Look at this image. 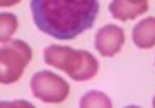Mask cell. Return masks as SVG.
I'll return each instance as SVG.
<instances>
[{"label": "cell", "instance_id": "cell-1", "mask_svg": "<svg viewBox=\"0 0 155 108\" xmlns=\"http://www.w3.org/2000/svg\"><path fill=\"white\" fill-rule=\"evenodd\" d=\"M33 23L60 41L74 39L94 25L99 0H30Z\"/></svg>", "mask_w": 155, "mask_h": 108}, {"label": "cell", "instance_id": "cell-2", "mask_svg": "<svg viewBox=\"0 0 155 108\" xmlns=\"http://www.w3.org/2000/svg\"><path fill=\"white\" fill-rule=\"evenodd\" d=\"M43 59L51 67L64 70L76 82L93 79L99 70L97 59L91 53L84 49H73L69 46L50 44L43 51Z\"/></svg>", "mask_w": 155, "mask_h": 108}, {"label": "cell", "instance_id": "cell-3", "mask_svg": "<svg viewBox=\"0 0 155 108\" xmlns=\"http://www.w3.org/2000/svg\"><path fill=\"white\" fill-rule=\"evenodd\" d=\"M33 57L30 44L23 39H10L0 48V84L8 85L20 80Z\"/></svg>", "mask_w": 155, "mask_h": 108}, {"label": "cell", "instance_id": "cell-4", "mask_svg": "<svg viewBox=\"0 0 155 108\" xmlns=\"http://www.w3.org/2000/svg\"><path fill=\"white\" fill-rule=\"evenodd\" d=\"M31 94L45 103H61L69 95V84L50 70H38L30 80Z\"/></svg>", "mask_w": 155, "mask_h": 108}, {"label": "cell", "instance_id": "cell-5", "mask_svg": "<svg viewBox=\"0 0 155 108\" xmlns=\"http://www.w3.org/2000/svg\"><path fill=\"white\" fill-rule=\"evenodd\" d=\"M125 41L124 29L117 25H104L97 29L94 36V46L101 56L104 57H112L122 49Z\"/></svg>", "mask_w": 155, "mask_h": 108}, {"label": "cell", "instance_id": "cell-6", "mask_svg": "<svg viewBox=\"0 0 155 108\" xmlns=\"http://www.w3.org/2000/svg\"><path fill=\"white\" fill-rule=\"evenodd\" d=\"M132 41L140 49L155 46V17H147L135 25L132 29Z\"/></svg>", "mask_w": 155, "mask_h": 108}, {"label": "cell", "instance_id": "cell-7", "mask_svg": "<svg viewBox=\"0 0 155 108\" xmlns=\"http://www.w3.org/2000/svg\"><path fill=\"white\" fill-rule=\"evenodd\" d=\"M149 10V3H130L125 0H112L109 3V12L116 20L129 21L143 15Z\"/></svg>", "mask_w": 155, "mask_h": 108}, {"label": "cell", "instance_id": "cell-8", "mask_svg": "<svg viewBox=\"0 0 155 108\" xmlns=\"http://www.w3.org/2000/svg\"><path fill=\"white\" fill-rule=\"evenodd\" d=\"M79 108H112V102L104 92L89 90L81 97Z\"/></svg>", "mask_w": 155, "mask_h": 108}, {"label": "cell", "instance_id": "cell-9", "mask_svg": "<svg viewBox=\"0 0 155 108\" xmlns=\"http://www.w3.org/2000/svg\"><path fill=\"white\" fill-rule=\"evenodd\" d=\"M18 28V18L15 13L3 12L0 13V43H7L12 39Z\"/></svg>", "mask_w": 155, "mask_h": 108}, {"label": "cell", "instance_id": "cell-10", "mask_svg": "<svg viewBox=\"0 0 155 108\" xmlns=\"http://www.w3.org/2000/svg\"><path fill=\"white\" fill-rule=\"evenodd\" d=\"M15 103L18 105V108H35V105L27 102V100H15Z\"/></svg>", "mask_w": 155, "mask_h": 108}, {"label": "cell", "instance_id": "cell-11", "mask_svg": "<svg viewBox=\"0 0 155 108\" xmlns=\"http://www.w3.org/2000/svg\"><path fill=\"white\" fill-rule=\"evenodd\" d=\"M0 108H18V105L15 103V100H13V102H7V100H3V102H0Z\"/></svg>", "mask_w": 155, "mask_h": 108}, {"label": "cell", "instance_id": "cell-12", "mask_svg": "<svg viewBox=\"0 0 155 108\" xmlns=\"http://www.w3.org/2000/svg\"><path fill=\"white\" fill-rule=\"evenodd\" d=\"M20 2L21 0H0V7H12V5H17Z\"/></svg>", "mask_w": 155, "mask_h": 108}, {"label": "cell", "instance_id": "cell-13", "mask_svg": "<svg viewBox=\"0 0 155 108\" xmlns=\"http://www.w3.org/2000/svg\"><path fill=\"white\" fill-rule=\"evenodd\" d=\"M125 2H130V3H147V0H125Z\"/></svg>", "mask_w": 155, "mask_h": 108}, {"label": "cell", "instance_id": "cell-14", "mask_svg": "<svg viewBox=\"0 0 155 108\" xmlns=\"http://www.w3.org/2000/svg\"><path fill=\"white\" fill-rule=\"evenodd\" d=\"M124 108H140V106H137V105H129V106H124Z\"/></svg>", "mask_w": 155, "mask_h": 108}, {"label": "cell", "instance_id": "cell-15", "mask_svg": "<svg viewBox=\"0 0 155 108\" xmlns=\"http://www.w3.org/2000/svg\"><path fill=\"white\" fill-rule=\"evenodd\" d=\"M152 106L155 108V95H153V100H152Z\"/></svg>", "mask_w": 155, "mask_h": 108}]
</instances>
